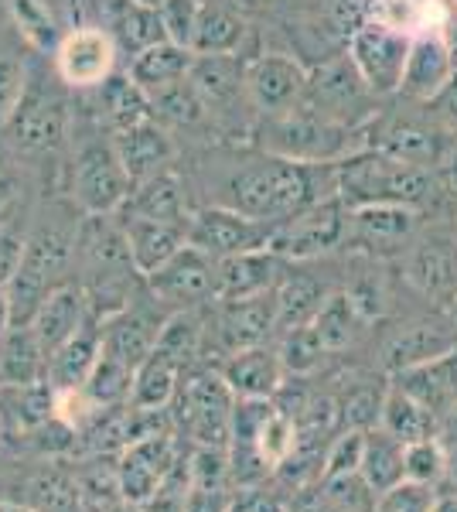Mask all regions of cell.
<instances>
[{"label": "cell", "mask_w": 457, "mask_h": 512, "mask_svg": "<svg viewBox=\"0 0 457 512\" xmlns=\"http://www.w3.org/2000/svg\"><path fill=\"white\" fill-rule=\"evenodd\" d=\"M157 11H161L168 41H178V45L188 48L191 31H195V21H198V11H202V0H164Z\"/></svg>", "instance_id": "51"}, {"label": "cell", "mask_w": 457, "mask_h": 512, "mask_svg": "<svg viewBox=\"0 0 457 512\" xmlns=\"http://www.w3.org/2000/svg\"><path fill=\"white\" fill-rule=\"evenodd\" d=\"M304 103L318 110L321 117L342 123V127L365 130L369 120L382 110V99L365 86L359 69L345 55V48L331 59L307 69V93Z\"/></svg>", "instance_id": "6"}, {"label": "cell", "mask_w": 457, "mask_h": 512, "mask_svg": "<svg viewBox=\"0 0 457 512\" xmlns=\"http://www.w3.org/2000/svg\"><path fill=\"white\" fill-rule=\"evenodd\" d=\"M140 4H147V7H161L164 0H140Z\"/></svg>", "instance_id": "62"}, {"label": "cell", "mask_w": 457, "mask_h": 512, "mask_svg": "<svg viewBox=\"0 0 457 512\" xmlns=\"http://www.w3.org/2000/svg\"><path fill=\"white\" fill-rule=\"evenodd\" d=\"M14 325V315H11V294H7V287H0V338H4L7 328Z\"/></svg>", "instance_id": "57"}, {"label": "cell", "mask_w": 457, "mask_h": 512, "mask_svg": "<svg viewBox=\"0 0 457 512\" xmlns=\"http://www.w3.org/2000/svg\"><path fill=\"white\" fill-rule=\"evenodd\" d=\"M423 216L410 205L376 202L348 209L345 243L342 250L352 256H372V260H400L410 243L420 236Z\"/></svg>", "instance_id": "10"}, {"label": "cell", "mask_w": 457, "mask_h": 512, "mask_svg": "<svg viewBox=\"0 0 457 512\" xmlns=\"http://www.w3.org/2000/svg\"><path fill=\"white\" fill-rule=\"evenodd\" d=\"M321 21L338 41H345L362 28L365 21L376 18V0H318Z\"/></svg>", "instance_id": "46"}, {"label": "cell", "mask_w": 457, "mask_h": 512, "mask_svg": "<svg viewBox=\"0 0 457 512\" xmlns=\"http://www.w3.org/2000/svg\"><path fill=\"white\" fill-rule=\"evenodd\" d=\"M99 28L110 31L120 55L127 59H134L137 52L157 45V41H168L161 11L140 4V0H99Z\"/></svg>", "instance_id": "22"}, {"label": "cell", "mask_w": 457, "mask_h": 512, "mask_svg": "<svg viewBox=\"0 0 457 512\" xmlns=\"http://www.w3.org/2000/svg\"><path fill=\"white\" fill-rule=\"evenodd\" d=\"M48 366V352L38 342L31 325H11L0 338V386L41 383Z\"/></svg>", "instance_id": "34"}, {"label": "cell", "mask_w": 457, "mask_h": 512, "mask_svg": "<svg viewBox=\"0 0 457 512\" xmlns=\"http://www.w3.org/2000/svg\"><path fill=\"white\" fill-rule=\"evenodd\" d=\"M0 512H35V509L21 506V502H11V499H0Z\"/></svg>", "instance_id": "60"}, {"label": "cell", "mask_w": 457, "mask_h": 512, "mask_svg": "<svg viewBox=\"0 0 457 512\" xmlns=\"http://www.w3.org/2000/svg\"><path fill=\"white\" fill-rule=\"evenodd\" d=\"M89 99L96 106V117L103 123L110 134H120L127 127H137L144 120H154L151 117V99H147L144 89L137 86L127 72H113L103 86L89 89Z\"/></svg>", "instance_id": "32"}, {"label": "cell", "mask_w": 457, "mask_h": 512, "mask_svg": "<svg viewBox=\"0 0 457 512\" xmlns=\"http://www.w3.org/2000/svg\"><path fill=\"white\" fill-rule=\"evenodd\" d=\"M321 489L338 512H376L379 495L372 492V485L359 472L321 478Z\"/></svg>", "instance_id": "45"}, {"label": "cell", "mask_w": 457, "mask_h": 512, "mask_svg": "<svg viewBox=\"0 0 457 512\" xmlns=\"http://www.w3.org/2000/svg\"><path fill=\"white\" fill-rule=\"evenodd\" d=\"M134 192V181L123 171L110 140H93L82 144L76 158L69 164V181H65V195H69L72 209L82 216H116Z\"/></svg>", "instance_id": "8"}, {"label": "cell", "mask_w": 457, "mask_h": 512, "mask_svg": "<svg viewBox=\"0 0 457 512\" xmlns=\"http://www.w3.org/2000/svg\"><path fill=\"white\" fill-rule=\"evenodd\" d=\"M294 441H297L294 420H290L284 410L273 407L270 417L263 420L260 434H256V448H260L263 461L270 465V472H277V468L290 458V451H294Z\"/></svg>", "instance_id": "47"}, {"label": "cell", "mask_w": 457, "mask_h": 512, "mask_svg": "<svg viewBox=\"0 0 457 512\" xmlns=\"http://www.w3.org/2000/svg\"><path fill=\"white\" fill-rule=\"evenodd\" d=\"M144 284L168 311L205 308L219 294V260L185 243L161 270L147 274Z\"/></svg>", "instance_id": "13"}, {"label": "cell", "mask_w": 457, "mask_h": 512, "mask_svg": "<svg viewBox=\"0 0 457 512\" xmlns=\"http://www.w3.org/2000/svg\"><path fill=\"white\" fill-rule=\"evenodd\" d=\"M103 355V338H99V318H89L69 342H62L48 355L45 383L52 390H82V383L93 373V366Z\"/></svg>", "instance_id": "31"}, {"label": "cell", "mask_w": 457, "mask_h": 512, "mask_svg": "<svg viewBox=\"0 0 457 512\" xmlns=\"http://www.w3.org/2000/svg\"><path fill=\"white\" fill-rule=\"evenodd\" d=\"M28 79H31L28 65L14 59V55H0V130H4V123L18 110L24 89H28Z\"/></svg>", "instance_id": "49"}, {"label": "cell", "mask_w": 457, "mask_h": 512, "mask_svg": "<svg viewBox=\"0 0 457 512\" xmlns=\"http://www.w3.org/2000/svg\"><path fill=\"white\" fill-rule=\"evenodd\" d=\"M393 386H400L403 393L420 400L437 420H444L457 403V349L437 355V359L423 362V366L406 369V373H396Z\"/></svg>", "instance_id": "28"}, {"label": "cell", "mask_w": 457, "mask_h": 512, "mask_svg": "<svg viewBox=\"0 0 457 512\" xmlns=\"http://www.w3.org/2000/svg\"><path fill=\"white\" fill-rule=\"evenodd\" d=\"M171 315L174 311L164 308L144 284V291H140L127 308H120L116 315L99 321L103 355H110V359L123 362V366H130V369H137L140 362L157 349V338H161L164 321Z\"/></svg>", "instance_id": "12"}, {"label": "cell", "mask_w": 457, "mask_h": 512, "mask_svg": "<svg viewBox=\"0 0 457 512\" xmlns=\"http://www.w3.org/2000/svg\"><path fill=\"white\" fill-rule=\"evenodd\" d=\"M188 369L174 362L168 352L154 349L144 362L134 369V390H130V407L137 410H168L174 393L181 386V376Z\"/></svg>", "instance_id": "35"}, {"label": "cell", "mask_w": 457, "mask_h": 512, "mask_svg": "<svg viewBox=\"0 0 457 512\" xmlns=\"http://www.w3.org/2000/svg\"><path fill=\"white\" fill-rule=\"evenodd\" d=\"M311 325H314V332L321 335L324 349L331 355L355 349V345L372 332V321L362 315L359 304L348 297L345 287H338V291L328 294V301L321 304L318 318H314Z\"/></svg>", "instance_id": "33"}, {"label": "cell", "mask_w": 457, "mask_h": 512, "mask_svg": "<svg viewBox=\"0 0 457 512\" xmlns=\"http://www.w3.org/2000/svg\"><path fill=\"white\" fill-rule=\"evenodd\" d=\"M440 441H444L447 448H457V403L451 407V414L440 420Z\"/></svg>", "instance_id": "56"}, {"label": "cell", "mask_w": 457, "mask_h": 512, "mask_svg": "<svg viewBox=\"0 0 457 512\" xmlns=\"http://www.w3.org/2000/svg\"><path fill=\"white\" fill-rule=\"evenodd\" d=\"M249 24L229 0H202L188 48L195 55H243Z\"/></svg>", "instance_id": "30"}, {"label": "cell", "mask_w": 457, "mask_h": 512, "mask_svg": "<svg viewBox=\"0 0 457 512\" xmlns=\"http://www.w3.org/2000/svg\"><path fill=\"white\" fill-rule=\"evenodd\" d=\"M307 65L287 52H260L246 62V99L256 117L284 113L304 103Z\"/></svg>", "instance_id": "17"}, {"label": "cell", "mask_w": 457, "mask_h": 512, "mask_svg": "<svg viewBox=\"0 0 457 512\" xmlns=\"http://www.w3.org/2000/svg\"><path fill=\"white\" fill-rule=\"evenodd\" d=\"M0 140L14 158L45 161L55 158L69 140V103L48 86H35L28 79L24 99L14 110V117L4 123Z\"/></svg>", "instance_id": "7"}, {"label": "cell", "mask_w": 457, "mask_h": 512, "mask_svg": "<svg viewBox=\"0 0 457 512\" xmlns=\"http://www.w3.org/2000/svg\"><path fill=\"white\" fill-rule=\"evenodd\" d=\"M287 509L290 512H338L328 502V495H324L321 482L304 485V489H297V492H287Z\"/></svg>", "instance_id": "53"}, {"label": "cell", "mask_w": 457, "mask_h": 512, "mask_svg": "<svg viewBox=\"0 0 457 512\" xmlns=\"http://www.w3.org/2000/svg\"><path fill=\"white\" fill-rule=\"evenodd\" d=\"M89 318H93V311H89L86 291H82L76 280H69V284L55 287V291L41 301L31 328H35L38 342L45 345V352L52 355L58 345L69 342V338L76 335Z\"/></svg>", "instance_id": "29"}, {"label": "cell", "mask_w": 457, "mask_h": 512, "mask_svg": "<svg viewBox=\"0 0 457 512\" xmlns=\"http://www.w3.org/2000/svg\"><path fill=\"white\" fill-rule=\"evenodd\" d=\"M440 41H444L447 55H451V65L457 69V4L451 7V14L440 24Z\"/></svg>", "instance_id": "55"}, {"label": "cell", "mask_w": 457, "mask_h": 512, "mask_svg": "<svg viewBox=\"0 0 457 512\" xmlns=\"http://www.w3.org/2000/svg\"><path fill=\"white\" fill-rule=\"evenodd\" d=\"M427 110L434 113L440 127H447L457 137V69L451 72V79L437 89L434 99H427Z\"/></svg>", "instance_id": "52"}, {"label": "cell", "mask_w": 457, "mask_h": 512, "mask_svg": "<svg viewBox=\"0 0 457 512\" xmlns=\"http://www.w3.org/2000/svg\"><path fill=\"white\" fill-rule=\"evenodd\" d=\"M338 291L328 277L301 270V263H287L284 277H280L277 291H273V318H277V335L290 332V328L311 325L318 318L321 304L328 294ZM273 335V338H277Z\"/></svg>", "instance_id": "21"}, {"label": "cell", "mask_w": 457, "mask_h": 512, "mask_svg": "<svg viewBox=\"0 0 457 512\" xmlns=\"http://www.w3.org/2000/svg\"><path fill=\"white\" fill-rule=\"evenodd\" d=\"M270 233V222L249 219L243 212L226 209V205H198V209H191L188 219V243L195 250L209 253L212 260L267 250Z\"/></svg>", "instance_id": "15"}, {"label": "cell", "mask_w": 457, "mask_h": 512, "mask_svg": "<svg viewBox=\"0 0 457 512\" xmlns=\"http://www.w3.org/2000/svg\"><path fill=\"white\" fill-rule=\"evenodd\" d=\"M451 72H454V65H451V55H447L444 41H440V31L413 35L400 93L396 96L410 99V103H427V99H434L437 89L451 79Z\"/></svg>", "instance_id": "26"}, {"label": "cell", "mask_w": 457, "mask_h": 512, "mask_svg": "<svg viewBox=\"0 0 457 512\" xmlns=\"http://www.w3.org/2000/svg\"><path fill=\"white\" fill-rule=\"evenodd\" d=\"M430 512H457V489H447V492L437 489L434 509H430Z\"/></svg>", "instance_id": "58"}, {"label": "cell", "mask_w": 457, "mask_h": 512, "mask_svg": "<svg viewBox=\"0 0 457 512\" xmlns=\"http://www.w3.org/2000/svg\"><path fill=\"white\" fill-rule=\"evenodd\" d=\"M287 270V260H280L273 250H253L219 260V294L215 301H246V297L273 294Z\"/></svg>", "instance_id": "23"}, {"label": "cell", "mask_w": 457, "mask_h": 512, "mask_svg": "<svg viewBox=\"0 0 457 512\" xmlns=\"http://www.w3.org/2000/svg\"><path fill=\"white\" fill-rule=\"evenodd\" d=\"M451 349H457V328L444 311H437V315L413 318V321H406L403 328H396V332L382 342L379 366L386 376H396L413 366H423V362L437 359V355H444Z\"/></svg>", "instance_id": "18"}, {"label": "cell", "mask_w": 457, "mask_h": 512, "mask_svg": "<svg viewBox=\"0 0 457 512\" xmlns=\"http://www.w3.org/2000/svg\"><path fill=\"white\" fill-rule=\"evenodd\" d=\"M191 62H195V52L178 41H157V45L137 52L134 59L127 62V76L137 82L144 93H154L161 86H171V82L185 79L191 72Z\"/></svg>", "instance_id": "36"}, {"label": "cell", "mask_w": 457, "mask_h": 512, "mask_svg": "<svg viewBox=\"0 0 457 512\" xmlns=\"http://www.w3.org/2000/svg\"><path fill=\"white\" fill-rule=\"evenodd\" d=\"M365 147L406 164L447 171L457 154V137L447 127H440L427 103L393 96L389 106H382L365 127Z\"/></svg>", "instance_id": "4"}, {"label": "cell", "mask_w": 457, "mask_h": 512, "mask_svg": "<svg viewBox=\"0 0 457 512\" xmlns=\"http://www.w3.org/2000/svg\"><path fill=\"white\" fill-rule=\"evenodd\" d=\"M447 472H451V451H447V444L440 437L406 444V482L440 489L447 482Z\"/></svg>", "instance_id": "44"}, {"label": "cell", "mask_w": 457, "mask_h": 512, "mask_svg": "<svg viewBox=\"0 0 457 512\" xmlns=\"http://www.w3.org/2000/svg\"><path fill=\"white\" fill-rule=\"evenodd\" d=\"M379 427L389 431L396 441L403 444H417L427 441V437H440V420L423 407L420 400H413L410 393H403L400 386L389 383L386 400H382V417Z\"/></svg>", "instance_id": "38"}, {"label": "cell", "mask_w": 457, "mask_h": 512, "mask_svg": "<svg viewBox=\"0 0 457 512\" xmlns=\"http://www.w3.org/2000/svg\"><path fill=\"white\" fill-rule=\"evenodd\" d=\"M400 270L403 284L413 294L434 301V308L444 311L457 294V243L444 229H427L400 256Z\"/></svg>", "instance_id": "14"}, {"label": "cell", "mask_w": 457, "mask_h": 512, "mask_svg": "<svg viewBox=\"0 0 457 512\" xmlns=\"http://www.w3.org/2000/svg\"><path fill=\"white\" fill-rule=\"evenodd\" d=\"M7 18L11 28L41 55H55L65 38V24L48 0H7Z\"/></svg>", "instance_id": "40"}, {"label": "cell", "mask_w": 457, "mask_h": 512, "mask_svg": "<svg viewBox=\"0 0 457 512\" xmlns=\"http://www.w3.org/2000/svg\"><path fill=\"white\" fill-rule=\"evenodd\" d=\"M246 62L249 55H195L191 62V86L209 106V117L222 120L232 113L236 103H246ZM253 110V106H249Z\"/></svg>", "instance_id": "20"}, {"label": "cell", "mask_w": 457, "mask_h": 512, "mask_svg": "<svg viewBox=\"0 0 457 512\" xmlns=\"http://www.w3.org/2000/svg\"><path fill=\"white\" fill-rule=\"evenodd\" d=\"M362 451H365V431H338L335 437H331L328 451H324V472H321V478L359 472Z\"/></svg>", "instance_id": "48"}, {"label": "cell", "mask_w": 457, "mask_h": 512, "mask_svg": "<svg viewBox=\"0 0 457 512\" xmlns=\"http://www.w3.org/2000/svg\"><path fill=\"white\" fill-rule=\"evenodd\" d=\"M123 219H161V222H181L188 226L191 219V202H188V185L178 178V171H161V175L137 181L134 192L127 195L123 209L116 212Z\"/></svg>", "instance_id": "25"}, {"label": "cell", "mask_w": 457, "mask_h": 512, "mask_svg": "<svg viewBox=\"0 0 457 512\" xmlns=\"http://www.w3.org/2000/svg\"><path fill=\"white\" fill-rule=\"evenodd\" d=\"M116 59H120V48L110 31L99 24H76L65 31L62 45L55 48V72L69 89L89 93L113 76Z\"/></svg>", "instance_id": "16"}, {"label": "cell", "mask_w": 457, "mask_h": 512, "mask_svg": "<svg viewBox=\"0 0 457 512\" xmlns=\"http://www.w3.org/2000/svg\"><path fill=\"white\" fill-rule=\"evenodd\" d=\"M335 178H338V198H342L348 209L393 202V205H410L423 219L437 209V202L447 192V181H451L447 171L396 161L382 151H372V147H362V151H352L348 158L335 161Z\"/></svg>", "instance_id": "2"}, {"label": "cell", "mask_w": 457, "mask_h": 512, "mask_svg": "<svg viewBox=\"0 0 457 512\" xmlns=\"http://www.w3.org/2000/svg\"><path fill=\"white\" fill-rule=\"evenodd\" d=\"M127 236V250L134 260L137 274L147 277L154 270H161L181 246L188 243V226L181 222H161V219H123L116 216Z\"/></svg>", "instance_id": "27"}, {"label": "cell", "mask_w": 457, "mask_h": 512, "mask_svg": "<svg viewBox=\"0 0 457 512\" xmlns=\"http://www.w3.org/2000/svg\"><path fill=\"white\" fill-rule=\"evenodd\" d=\"M226 158V171L212 181V205H226L270 226L290 219L307 205L338 195L335 164H297L263 154L256 147H246L243 154H226Z\"/></svg>", "instance_id": "1"}, {"label": "cell", "mask_w": 457, "mask_h": 512, "mask_svg": "<svg viewBox=\"0 0 457 512\" xmlns=\"http://www.w3.org/2000/svg\"><path fill=\"white\" fill-rule=\"evenodd\" d=\"M410 41L413 35H406L403 28L372 18L345 41V55L352 59V65L359 69V76L372 93L379 99H393L400 93Z\"/></svg>", "instance_id": "11"}, {"label": "cell", "mask_w": 457, "mask_h": 512, "mask_svg": "<svg viewBox=\"0 0 457 512\" xmlns=\"http://www.w3.org/2000/svg\"><path fill=\"white\" fill-rule=\"evenodd\" d=\"M386 390L389 383H376V379H355V383H348V390L338 393L342 431H372V427H379Z\"/></svg>", "instance_id": "41"}, {"label": "cell", "mask_w": 457, "mask_h": 512, "mask_svg": "<svg viewBox=\"0 0 457 512\" xmlns=\"http://www.w3.org/2000/svg\"><path fill=\"white\" fill-rule=\"evenodd\" d=\"M215 369H219L222 379L229 383V390L239 400H273V393L287 379L277 345H256V349L232 352Z\"/></svg>", "instance_id": "24"}, {"label": "cell", "mask_w": 457, "mask_h": 512, "mask_svg": "<svg viewBox=\"0 0 457 512\" xmlns=\"http://www.w3.org/2000/svg\"><path fill=\"white\" fill-rule=\"evenodd\" d=\"M99 512H147V509L134 506V502H127V499H120V502H113V506H106V509H99Z\"/></svg>", "instance_id": "59"}, {"label": "cell", "mask_w": 457, "mask_h": 512, "mask_svg": "<svg viewBox=\"0 0 457 512\" xmlns=\"http://www.w3.org/2000/svg\"><path fill=\"white\" fill-rule=\"evenodd\" d=\"M232 410L236 393L222 379L219 369L195 366L181 376V386L174 393L168 414L174 434L191 448H222L229 451L232 441Z\"/></svg>", "instance_id": "5"}, {"label": "cell", "mask_w": 457, "mask_h": 512, "mask_svg": "<svg viewBox=\"0 0 457 512\" xmlns=\"http://www.w3.org/2000/svg\"><path fill=\"white\" fill-rule=\"evenodd\" d=\"M348 226V205L338 195L314 202L294 212L290 219L277 222L270 233L267 250H273L287 263H311L331 250H342Z\"/></svg>", "instance_id": "9"}, {"label": "cell", "mask_w": 457, "mask_h": 512, "mask_svg": "<svg viewBox=\"0 0 457 512\" xmlns=\"http://www.w3.org/2000/svg\"><path fill=\"white\" fill-rule=\"evenodd\" d=\"M359 475L372 485L376 495L396 489L400 482H406V444L396 441V437L389 431H382V427L365 431Z\"/></svg>", "instance_id": "37"}, {"label": "cell", "mask_w": 457, "mask_h": 512, "mask_svg": "<svg viewBox=\"0 0 457 512\" xmlns=\"http://www.w3.org/2000/svg\"><path fill=\"white\" fill-rule=\"evenodd\" d=\"M249 147L273 158L297 161V164H335L352 151L365 147V130L342 127V123L321 117L307 103L284 113L256 117L249 127Z\"/></svg>", "instance_id": "3"}, {"label": "cell", "mask_w": 457, "mask_h": 512, "mask_svg": "<svg viewBox=\"0 0 457 512\" xmlns=\"http://www.w3.org/2000/svg\"><path fill=\"white\" fill-rule=\"evenodd\" d=\"M447 178H451V175H447ZM430 219L437 222V229H444V233L457 243V181H447V192L437 202V209L427 216V222Z\"/></svg>", "instance_id": "54"}, {"label": "cell", "mask_w": 457, "mask_h": 512, "mask_svg": "<svg viewBox=\"0 0 457 512\" xmlns=\"http://www.w3.org/2000/svg\"><path fill=\"white\" fill-rule=\"evenodd\" d=\"M151 99V117L168 130H195L202 127L209 117V106L198 96V89L191 86V79H178L171 86H161L154 93H147Z\"/></svg>", "instance_id": "39"}, {"label": "cell", "mask_w": 457, "mask_h": 512, "mask_svg": "<svg viewBox=\"0 0 457 512\" xmlns=\"http://www.w3.org/2000/svg\"><path fill=\"white\" fill-rule=\"evenodd\" d=\"M110 144L134 185L161 175V171H171L174 158H178V144H174L171 130L157 120H144L137 127L120 130V134H110Z\"/></svg>", "instance_id": "19"}, {"label": "cell", "mask_w": 457, "mask_h": 512, "mask_svg": "<svg viewBox=\"0 0 457 512\" xmlns=\"http://www.w3.org/2000/svg\"><path fill=\"white\" fill-rule=\"evenodd\" d=\"M437 489L420 482H400L396 489L382 492L376 502V512H430L434 509Z\"/></svg>", "instance_id": "50"}, {"label": "cell", "mask_w": 457, "mask_h": 512, "mask_svg": "<svg viewBox=\"0 0 457 512\" xmlns=\"http://www.w3.org/2000/svg\"><path fill=\"white\" fill-rule=\"evenodd\" d=\"M130 390H134V369L110 359V355H99L93 373L82 383V393L96 407H123V403H130Z\"/></svg>", "instance_id": "43"}, {"label": "cell", "mask_w": 457, "mask_h": 512, "mask_svg": "<svg viewBox=\"0 0 457 512\" xmlns=\"http://www.w3.org/2000/svg\"><path fill=\"white\" fill-rule=\"evenodd\" d=\"M277 342V355L284 362V373L287 376H314L328 359V349H324L321 335L314 332V325H301V328H290V332L273 338Z\"/></svg>", "instance_id": "42"}, {"label": "cell", "mask_w": 457, "mask_h": 512, "mask_svg": "<svg viewBox=\"0 0 457 512\" xmlns=\"http://www.w3.org/2000/svg\"><path fill=\"white\" fill-rule=\"evenodd\" d=\"M444 315L451 318V321H454V328H457V294H454V301H451V304H447V308H444Z\"/></svg>", "instance_id": "61"}]
</instances>
